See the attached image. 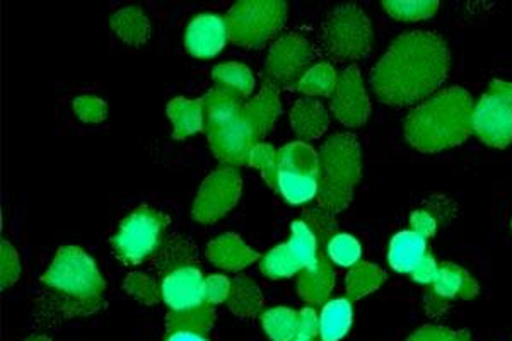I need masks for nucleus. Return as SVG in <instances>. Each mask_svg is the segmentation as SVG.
<instances>
[{"label": "nucleus", "mask_w": 512, "mask_h": 341, "mask_svg": "<svg viewBox=\"0 0 512 341\" xmlns=\"http://www.w3.org/2000/svg\"><path fill=\"white\" fill-rule=\"evenodd\" d=\"M280 113H282V105H280L279 89L274 82H265L262 91L245 103L243 108L245 123L258 139L263 133L272 130Z\"/></svg>", "instance_id": "obj_15"}, {"label": "nucleus", "mask_w": 512, "mask_h": 341, "mask_svg": "<svg viewBox=\"0 0 512 341\" xmlns=\"http://www.w3.org/2000/svg\"><path fill=\"white\" fill-rule=\"evenodd\" d=\"M204 128L210 147L227 166H245L258 142L243 118L245 96L233 89L216 86L202 99Z\"/></svg>", "instance_id": "obj_3"}, {"label": "nucleus", "mask_w": 512, "mask_h": 341, "mask_svg": "<svg viewBox=\"0 0 512 341\" xmlns=\"http://www.w3.org/2000/svg\"><path fill=\"white\" fill-rule=\"evenodd\" d=\"M320 333V316L313 309H303L297 319V338L313 340Z\"/></svg>", "instance_id": "obj_43"}, {"label": "nucleus", "mask_w": 512, "mask_h": 341, "mask_svg": "<svg viewBox=\"0 0 512 341\" xmlns=\"http://www.w3.org/2000/svg\"><path fill=\"white\" fill-rule=\"evenodd\" d=\"M328 255L340 266L357 265L362 256L359 241L349 234H337L328 244Z\"/></svg>", "instance_id": "obj_36"}, {"label": "nucleus", "mask_w": 512, "mask_h": 341, "mask_svg": "<svg viewBox=\"0 0 512 341\" xmlns=\"http://www.w3.org/2000/svg\"><path fill=\"white\" fill-rule=\"evenodd\" d=\"M407 341H468V333H456L441 326H424L422 330L415 331Z\"/></svg>", "instance_id": "obj_42"}, {"label": "nucleus", "mask_w": 512, "mask_h": 341, "mask_svg": "<svg viewBox=\"0 0 512 341\" xmlns=\"http://www.w3.org/2000/svg\"><path fill=\"white\" fill-rule=\"evenodd\" d=\"M386 280V273L373 263H357L347 275V295L349 301H359L362 297L378 290Z\"/></svg>", "instance_id": "obj_28"}, {"label": "nucleus", "mask_w": 512, "mask_h": 341, "mask_svg": "<svg viewBox=\"0 0 512 341\" xmlns=\"http://www.w3.org/2000/svg\"><path fill=\"white\" fill-rule=\"evenodd\" d=\"M292 130L303 139H318L330 125L325 106L320 101L303 98L297 101L291 111Z\"/></svg>", "instance_id": "obj_19"}, {"label": "nucleus", "mask_w": 512, "mask_h": 341, "mask_svg": "<svg viewBox=\"0 0 512 341\" xmlns=\"http://www.w3.org/2000/svg\"><path fill=\"white\" fill-rule=\"evenodd\" d=\"M195 260V248L193 244L181 236L169 237L166 243L161 244L158 256H156V268L163 275L181 270Z\"/></svg>", "instance_id": "obj_27"}, {"label": "nucleus", "mask_w": 512, "mask_h": 341, "mask_svg": "<svg viewBox=\"0 0 512 341\" xmlns=\"http://www.w3.org/2000/svg\"><path fill=\"white\" fill-rule=\"evenodd\" d=\"M279 191L282 193V197L292 205L306 203L318 195V178L306 176V174L280 171Z\"/></svg>", "instance_id": "obj_31"}, {"label": "nucleus", "mask_w": 512, "mask_h": 341, "mask_svg": "<svg viewBox=\"0 0 512 341\" xmlns=\"http://www.w3.org/2000/svg\"><path fill=\"white\" fill-rule=\"evenodd\" d=\"M291 239H289V246H291L292 253L296 256L297 261L303 266V270L313 268L318 263V241L313 231L309 229L308 224L304 220H297L292 224Z\"/></svg>", "instance_id": "obj_30"}, {"label": "nucleus", "mask_w": 512, "mask_h": 341, "mask_svg": "<svg viewBox=\"0 0 512 341\" xmlns=\"http://www.w3.org/2000/svg\"><path fill=\"white\" fill-rule=\"evenodd\" d=\"M352 326V302L335 299L326 302L320 314L321 341H340Z\"/></svg>", "instance_id": "obj_25"}, {"label": "nucleus", "mask_w": 512, "mask_h": 341, "mask_svg": "<svg viewBox=\"0 0 512 341\" xmlns=\"http://www.w3.org/2000/svg\"><path fill=\"white\" fill-rule=\"evenodd\" d=\"M216 321V309L207 302L200 306L171 311L166 318L169 333H195L207 336Z\"/></svg>", "instance_id": "obj_21"}, {"label": "nucleus", "mask_w": 512, "mask_h": 341, "mask_svg": "<svg viewBox=\"0 0 512 341\" xmlns=\"http://www.w3.org/2000/svg\"><path fill=\"white\" fill-rule=\"evenodd\" d=\"M280 171L287 173L306 174L318 178L320 173V154L304 142H294L277 152Z\"/></svg>", "instance_id": "obj_23"}, {"label": "nucleus", "mask_w": 512, "mask_h": 341, "mask_svg": "<svg viewBox=\"0 0 512 341\" xmlns=\"http://www.w3.org/2000/svg\"><path fill=\"white\" fill-rule=\"evenodd\" d=\"M432 290L446 301L454 299V297L472 299L478 294V284L470 273L465 272L460 266L446 261L443 265H439V272L432 284Z\"/></svg>", "instance_id": "obj_20"}, {"label": "nucleus", "mask_w": 512, "mask_h": 341, "mask_svg": "<svg viewBox=\"0 0 512 341\" xmlns=\"http://www.w3.org/2000/svg\"><path fill=\"white\" fill-rule=\"evenodd\" d=\"M332 96V111L340 122L347 127H359L366 123L371 113V103L362 84L361 72L355 65H350L338 76Z\"/></svg>", "instance_id": "obj_12"}, {"label": "nucleus", "mask_w": 512, "mask_h": 341, "mask_svg": "<svg viewBox=\"0 0 512 341\" xmlns=\"http://www.w3.org/2000/svg\"><path fill=\"white\" fill-rule=\"evenodd\" d=\"M262 272L270 278L292 277L294 273L303 272V266L297 261L289 244H280L272 249L262 260Z\"/></svg>", "instance_id": "obj_34"}, {"label": "nucleus", "mask_w": 512, "mask_h": 341, "mask_svg": "<svg viewBox=\"0 0 512 341\" xmlns=\"http://www.w3.org/2000/svg\"><path fill=\"white\" fill-rule=\"evenodd\" d=\"M123 287L127 290L128 294L134 295L135 299L144 302L147 306L156 304L159 299V290L156 282L151 277H147L144 273H130Z\"/></svg>", "instance_id": "obj_38"}, {"label": "nucleus", "mask_w": 512, "mask_h": 341, "mask_svg": "<svg viewBox=\"0 0 512 341\" xmlns=\"http://www.w3.org/2000/svg\"><path fill=\"white\" fill-rule=\"evenodd\" d=\"M26 341H52L48 336H31V338H28Z\"/></svg>", "instance_id": "obj_48"}, {"label": "nucleus", "mask_w": 512, "mask_h": 341, "mask_svg": "<svg viewBox=\"0 0 512 341\" xmlns=\"http://www.w3.org/2000/svg\"><path fill=\"white\" fill-rule=\"evenodd\" d=\"M41 280L59 294L74 299H96L105 290V280L93 258L77 246L60 249Z\"/></svg>", "instance_id": "obj_6"}, {"label": "nucleus", "mask_w": 512, "mask_h": 341, "mask_svg": "<svg viewBox=\"0 0 512 341\" xmlns=\"http://www.w3.org/2000/svg\"><path fill=\"white\" fill-rule=\"evenodd\" d=\"M231 292V280L222 275H210L205 278L204 301L210 306H216L221 302L227 301Z\"/></svg>", "instance_id": "obj_41"}, {"label": "nucleus", "mask_w": 512, "mask_h": 341, "mask_svg": "<svg viewBox=\"0 0 512 341\" xmlns=\"http://www.w3.org/2000/svg\"><path fill=\"white\" fill-rule=\"evenodd\" d=\"M212 77L217 82V86L233 89L245 98L253 91V86H255V79H253L251 70L246 65L238 64V62L219 65L212 72Z\"/></svg>", "instance_id": "obj_33"}, {"label": "nucleus", "mask_w": 512, "mask_h": 341, "mask_svg": "<svg viewBox=\"0 0 512 341\" xmlns=\"http://www.w3.org/2000/svg\"><path fill=\"white\" fill-rule=\"evenodd\" d=\"M316 50L306 38L286 35L275 41L267 58V72L270 79L280 84L297 81L308 72L315 60Z\"/></svg>", "instance_id": "obj_11"}, {"label": "nucleus", "mask_w": 512, "mask_h": 341, "mask_svg": "<svg viewBox=\"0 0 512 341\" xmlns=\"http://www.w3.org/2000/svg\"><path fill=\"white\" fill-rule=\"evenodd\" d=\"M166 341H207V336L195 335V333H169Z\"/></svg>", "instance_id": "obj_47"}, {"label": "nucleus", "mask_w": 512, "mask_h": 341, "mask_svg": "<svg viewBox=\"0 0 512 341\" xmlns=\"http://www.w3.org/2000/svg\"><path fill=\"white\" fill-rule=\"evenodd\" d=\"M111 28L130 45L146 43L151 36V23L139 7H125L115 12L110 19Z\"/></svg>", "instance_id": "obj_24"}, {"label": "nucleus", "mask_w": 512, "mask_h": 341, "mask_svg": "<svg viewBox=\"0 0 512 341\" xmlns=\"http://www.w3.org/2000/svg\"><path fill=\"white\" fill-rule=\"evenodd\" d=\"M333 287H335V272L323 253L318 258V263L313 268L303 270L301 277L297 280L299 295L309 304L328 301Z\"/></svg>", "instance_id": "obj_18"}, {"label": "nucleus", "mask_w": 512, "mask_h": 341, "mask_svg": "<svg viewBox=\"0 0 512 341\" xmlns=\"http://www.w3.org/2000/svg\"><path fill=\"white\" fill-rule=\"evenodd\" d=\"M299 313L289 307H274L263 313V330L272 341H294L297 338Z\"/></svg>", "instance_id": "obj_29"}, {"label": "nucleus", "mask_w": 512, "mask_h": 341, "mask_svg": "<svg viewBox=\"0 0 512 341\" xmlns=\"http://www.w3.org/2000/svg\"><path fill=\"white\" fill-rule=\"evenodd\" d=\"M169 219L151 207H140L123 219L111 239L113 253L127 265H137L161 248L163 232Z\"/></svg>", "instance_id": "obj_8"}, {"label": "nucleus", "mask_w": 512, "mask_h": 341, "mask_svg": "<svg viewBox=\"0 0 512 341\" xmlns=\"http://www.w3.org/2000/svg\"><path fill=\"white\" fill-rule=\"evenodd\" d=\"M241 186L243 181L238 169L233 166H222L209 174L200 186L197 200L193 205L195 220L210 224L221 219L222 215H226L238 202Z\"/></svg>", "instance_id": "obj_10"}, {"label": "nucleus", "mask_w": 512, "mask_h": 341, "mask_svg": "<svg viewBox=\"0 0 512 341\" xmlns=\"http://www.w3.org/2000/svg\"><path fill=\"white\" fill-rule=\"evenodd\" d=\"M361 178V145L352 133H335L321 147L318 202L337 214L349 207Z\"/></svg>", "instance_id": "obj_4"}, {"label": "nucleus", "mask_w": 512, "mask_h": 341, "mask_svg": "<svg viewBox=\"0 0 512 341\" xmlns=\"http://www.w3.org/2000/svg\"><path fill=\"white\" fill-rule=\"evenodd\" d=\"M337 81V72L332 65L318 64L299 79L296 89L308 96H330L337 87Z\"/></svg>", "instance_id": "obj_32"}, {"label": "nucleus", "mask_w": 512, "mask_h": 341, "mask_svg": "<svg viewBox=\"0 0 512 341\" xmlns=\"http://www.w3.org/2000/svg\"><path fill=\"white\" fill-rule=\"evenodd\" d=\"M2 289H9L12 285L18 282L19 275H21V263H19L18 251L14 249L11 243L2 241Z\"/></svg>", "instance_id": "obj_40"}, {"label": "nucleus", "mask_w": 512, "mask_h": 341, "mask_svg": "<svg viewBox=\"0 0 512 341\" xmlns=\"http://www.w3.org/2000/svg\"><path fill=\"white\" fill-rule=\"evenodd\" d=\"M74 111L82 122L101 123L106 120L108 106L103 99L94 98V96H79L74 101Z\"/></svg>", "instance_id": "obj_39"}, {"label": "nucleus", "mask_w": 512, "mask_h": 341, "mask_svg": "<svg viewBox=\"0 0 512 341\" xmlns=\"http://www.w3.org/2000/svg\"><path fill=\"white\" fill-rule=\"evenodd\" d=\"M473 132L478 139L504 149L512 142V82L492 81L475 110Z\"/></svg>", "instance_id": "obj_9"}, {"label": "nucleus", "mask_w": 512, "mask_h": 341, "mask_svg": "<svg viewBox=\"0 0 512 341\" xmlns=\"http://www.w3.org/2000/svg\"><path fill=\"white\" fill-rule=\"evenodd\" d=\"M294 341H309V340H299V338H296Z\"/></svg>", "instance_id": "obj_49"}, {"label": "nucleus", "mask_w": 512, "mask_h": 341, "mask_svg": "<svg viewBox=\"0 0 512 341\" xmlns=\"http://www.w3.org/2000/svg\"><path fill=\"white\" fill-rule=\"evenodd\" d=\"M205 278L195 266H185L169 273L163 282L164 302L171 311H181L204 304Z\"/></svg>", "instance_id": "obj_14"}, {"label": "nucleus", "mask_w": 512, "mask_h": 341, "mask_svg": "<svg viewBox=\"0 0 512 341\" xmlns=\"http://www.w3.org/2000/svg\"><path fill=\"white\" fill-rule=\"evenodd\" d=\"M325 50L337 62L366 57L371 50L373 29L366 12L355 4H342L326 16L321 28Z\"/></svg>", "instance_id": "obj_5"}, {"label": "nucleus", "mask_w": 512, "mask_h": 341, "mask_svg": "<svg viewBox=\"0 0 512 341\" xmlns=\"http://www.w3.org/2000/svg\"><path fill=\"white\" fill-rule=\"evenodd\" d=\"M277 152L279 151H275L272 145L260 144V142H258V144L253 147V151H251L248 164L253 166V168H258L260 171H263V169L268 168L270 164H274L275 159H277Z\"/></svg>", "instance_id": "obj_46"}, {"label": "nucleus", "mask_w": 512, "mask_h": 341, "mask_svg": "<svg viewBox=\"0 0 512 341\" xmlns=\"http://www.w3.org/2000/svg\"><path fill=\"white\" fill-rule=\"evenodd\" d=\"M304 222L313 231L320 248H328L333 237L337 236V220L333 219L332 212L323 209H311L304 214Z\"/></svg>", "instance_id": "obj_35"}, {"label": "nucleus", "mask_w": 512, "mask_h": 341, "mask_svg": "<svg viewBox=\"0 0 512 341\" xmlns=\"http://www.w3.org/2000/svg\"><path fill=\"white\" fill-rule=\"evenodd\" d=\"M427 239L414 231L398 232L390 243L388 261L398 273H412L420 260L427 255Z\"/></svg>", "instance_id": "obj_17"}, {"label": "nucleus", "mask_w": 512, "mask_h": 341, "mask_svg": "<svg viewBox=\"0 0 512 341\" xmlns=\"http://www.w3.org/2000/svg\"><path fill=\"white\" fill-rule=\"evenodd\" d=\"M437 272H439V265H437L436 258L431 253H427L410 275L417 284L432 285L436 280Z\"/></svg>", "instance_id": "obj_44"}, {"label": "nucleus", "mask_w": 512, "mask_h": 341, "mask_svg": "<svg viewBox=\"0 0 512 341\" xmlns=\"http://www.w3.org/2000/svg\"><path fill=\"white\" fill-rule=\"evenodd\" d=\"M384 9L390 16L402 21H420L431 18L439 9V2H384Z\"/></svg>", "instance_id": "obj_37"}, {"label": "nucleus", "mask_w": 512, "mask_h": 341, "mask_svg": "<svg viewBox=\"0 0 512 341\" xmlns=\"http://www.w3.org/2000/svg\"><path fill=\"white\" fill-rule=\"evenodd\" d=\"M227 307L238 318L255 316L263 306V295L260 287L248 277L234 278L231 292L227 297Z\"/></svg>", "instance_id": "obj_26"}, {"label": "nucleus", "mask_w": 512, "mask_h": 341, "mask_svg": "<svg viewBox=\"0 0 512 341\" xmlns=\"http://www.w3.org/2000/svg\"><path fill=\"white\" fill-rule=\"evenodd\" d=\"M207 256L222 270H241L258 260L260 255L236 234H224L214 239L207 248Z\"/></svg>", "instance_id": "obj_16"}, {"label": "nucleus", "mask_w": 512, "mask_h": 341, "mask_svg": "<svg viewBox=\"0 0 512 341\" xmlns=\"http://www.w3.org/2000/svg\"><path fill=\"white\" fill-rule=\"evenodd\" d=\"M449 65L451 55L443 36L412 31L393 41L374 67L371 84L388 105H414L443 84Z\"/></svg>", "instance_id": "obj_1"}, {"label": "nucleus", "mask_w": 512, "mask_h": 341, "mask_svg": "<svg viewBox=\"0 0 512 341\" xmlns=\"http://www.w3.org/2000/svg\"><path fill=\"white\" fill-rule=\"evenodd\" d=\"M410 224H412V231L417 232L419 236L425 237V239L436 234V217L431 212H427V210H417V212H414L412 219H410Z\"/></svg>", "instance_id": "obj_45"}, {"label": "nucleus", "mask_w": 512, "mask_h": 341, "mask_svg": "<svg viewBox=\"0 0 512 341\" xmlns=\"http://www.w3.org/2000/svg\"><path fill=\"white\" fill-rule=\"evenodd\" d=\"M287 18L284 2L246 0L231 7L226 23L229 40L241 47L260 48L272 40Z\"/></svg>", "instance_id": "obj_7"}, {"label": "nucleus", "mask_w": 512, "mask_h": 341, "mask_svg": "<svg viewBox=\"0 0 512 341\" xmlns=\"http://www.w3.org/2000/svg\"><path fill=\"white\" fill-rule=\"evenodd\" d=\"M473 110L472 96L463 87L444 89L407 116L408 144L420 152H441L463 144L473 130Z\"/></svg>", "instance_id": "obj_2"}, {"label": "nucleus", "mask_w": 512, "mask_h": 341, "mask_svg": "<svg viewBox=\"0 0 512 341\" xmlns=\"http://www.w3.org/2000/svg\"><path fill=\"white\" fill-rule=\"evenodd\" d=\"M229 38L226 19L217 14H198L188 24L185 47L193 57L209 58L221 52Z\"/></svg>", "instance_id": "obj_13"}, {"label": "nucleus", "mask_w": 512, "mask_h": 341, "mask_svg": "<svg viewBox=\"0 0 512 341\" xmlns=\"http://www.w3.org/2000/svg\"><path fill=\"white\" fill-rule=\"evenodd\" d=\"M168 115L175 125L173 130L175 139H187L204 128L202 99H173L168 105Z\"/></svg>", "instance_id": "obj_22"}]
</instances>
